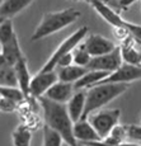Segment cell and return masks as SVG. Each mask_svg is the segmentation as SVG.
I'll use <instances>...</instances> for the list:
<instances>
[{
    "instance_id": "f1b7e54d",
    "label": "cell",
    "mask_w": 141,
    "mask_h": 146,
    "mask_svg": "<svg viewBox=\"0 0 141 146\" xmlns=\"http://www.w3.org/2000/svg\"><path fill=\"white\" fill-rule=\"evenodd\" d=\"M130 140L141 141V125H131L130 126Z\"/></svg>"
},
{
    "instance_id": "5bb4252c",
    "label": "cell",
    "mask_w": 141,
    "mask_h": 146,
    "mask_svg": "<svg viewBox=\"0 0 141 146\" xmlns=\"http://www.w3.org/2000/svg\"><path fill=\"white\" fill-rule=\"evenodd\" d=\"M85 104H86V92L84 89H79V92L72 94V97L70 98V100L66 103L67 111L71 117V119L74 121V123L76 121L81 119L85 111Z\"/></svg>"
},
{
    "instance_id": "9c48e42d",
    "label": "cell",
    "mask_w": 141,
    "mask_h": 146,
    "mask_svg": "<svg viewBox=\"0 0 141 146\" xmlns=\"http://www.w3.org/2000/svg\"><path fill=\"white\" fill-rule=\"evenodd\" d=\"M59 81V75L56 70L52 71H38L31 80L29 94L33 98H38L46 94V92Z\"/></svg>"
},
{
    "instance_id": "8fae6325",
    "label": "cell",
    "mask_w": 141,
    "mask_h": 146,
    "mask_svg": "<svg viewBox=\"0 0 141 146\" xmlns=\"http://www.w3.org/2000/svg\"><path fill=\"white\" fill-rule=\"evenodd\" d=\"M86 50L89 51V53L95 57V56H100V55H106V53L112 52L116 48V44L108 38L103 37L100 35H90L85 38L84 41Z\"/></svg>"
},
{
    "instance_id": "d6a6232c",
    "label": "cell",
    "mask_w": 141,
    "mask_h": 146,
    "mask_svg": "<svg viewBox=\"0 0 141 146\" xmlns=\"http://www.w3.org/2000/svg\"><path fill=\"white\" fill-rule=\"evenodd\" d=\"M75 1H89V0H75Z\"/></svg>"
},
{
    "instance_id": "1f68e13d",
    "label": "cell",
    "mask_w": 141,
    "mask_h": 146,
    "mask_svg": "<svg viewBox=\"0 0 141 146\" xmlns=\"http://www.w3.org/2000/svg\"><path fill=\"white\" fill-rule=\"evenodd\" d=\"M63 146H71V145H69L67 142H64V145H63Z\"/></svg>"
},
{
    "instance_id": "83f0119b",
    "label": "cell",
    "mask_w": 141,
    "mask_h": 146,
    "mask_svg": "<svg viewBox=\"0 0 141 146\" xmlns=\"http://www.w3.org/2000/svg\"><path fill=\"white\" fill-rule=\"evenodd\" d=\"M17 104H18L17 102L8 99L5 97H1V99H0V108H1L3 112H13L17 108Z\"/></svg>"
},
{
    "instance_id": "30bf717a",
    "label": "cell",
    "mask_w": 141,
    "mask_h": 146,
    "mask_svg": "<svg viewBox=\"0 0 141 146\" xmlns=\"http://www.w3.org/2000/svg\"><path fill=\"white\" fill-rule=\"evenodd\" d=\"M1 46V53H0V66H15L19 60L26 56L23 55L19 46L17 35L9 41L0 43Z\"/></svg>"
},
{
    "instance_id": "52a82bcc",
    "label": "cell",
    "mask_w": 141,
    "mask_h": 146,
    "mask_svg": "<svg viewBox=\"0 0 141 146\" xmlns=\"http://www.w3.org/2000/svg\"><path fill=\"white\" fill-rule=\"evenodd\" d=\"M123 64L122 55H121V47H116L112 52L106 55L92 57L89 65L86 66L88 70H102V71L112 72L117 70Z\"/></svg>"
},
{
    "instance_id": "7c38bea8",
    "label": "cell",
    "mask_w": 141,
    "mask_h": 146,
    "mask_svg": "<svg viewBox=\"0 0 141 146\" xmlns=\"http://www.w3.org/2000/svg\"><path fill=\"white\" fill-rule=\"evenodd\" d=\"M74 89L75 86L72 83H66V81L59 80L46 92L45 97L59 103H67L70 100V98L72 97V94H74L72 93Z\"/></svg>"
},
{
    "instance_id": "277c9868",
    "label": "cell",
    "mask_w": 141,
    "mask_h": 146,
    "mask_svg": "<svg viewBox=\"0 0 141 146\" xmlns=\"http://www.w3.org/2000/svg\"><path fill=\"white\" fill-rule=\"evenodd\" d=\"M89 3L94 8L95 12L99 14L107 23H109L112 27H126L130 31L131 36L135 38V41L141 44V26H137V24H134L131 22L122 19L121 14L114 12L112 8L104 4L102 0H89Z\"/></svg>"
},
{
    "instance_id": "d4e9b609",
    "label": "cell",
    "mask_w": 141,
    "mask_h": 146,
    "mask_svg": "<svg viewBox=\"0 0 141 146\" xmlns=\"http://www.w3.org/2000/svg\"><path fill=\"white\" fill-rule=\"evenodd\" d=\"M0 94H1V97L12 99L17 103L22 102V100H24V98H27L19 86H1L0 88Z\"/></svg>"
},
{
    "instance_id": "cb8c5ba5",
    "label": "cell",
    "mask_w": 141,
    "mask_h": 146,
    "mask_svg": "<svg viewBox=\"0 0 141 146\" xmlns=\"http://www.w3.org/2000/svg\"><path fill=\"white\" fill-rule=\"evenodd\" d=\"M64 139L57 131L52 130L49 126L43 127V142L42 146H63L64 145Z\"/></svg>"
},
{
    "instance_id": "9a60e30c",
    "label": "cell",
    "mask_w": 141,
    "mask_h": 146,
    "mask_svg": "<svg viewBox=\"0 0 141 146\" xmlns=\"http://www.w3.org/2000/svg\"><path fill=\"white\" fill-rule=\"evenodd\" d=\"M35 0H1L0 4V17L1 19H12L27 7H29Z\"/></svg>"
},
{
    "instance_id": "ffe728a7",
    "label": "cell",
    "mask_w": 141,
    "mask_h": 146,
    "mask_svg": "<svg viewBox=\"0 0 141 146\" xmlns=\"http://www.w3.org/2000/svg\"><path fill=\"white\" fill-rule=\"evenodd\" d=\"M130 139V126L125 125H120L112 130V132L109 133L108 137H106L104 140H102L103 142H106L107 145H117L121 142H126Z\"/></svg>"
},
{
    "instance_id": "5b68a950",
    "label": "cell",
    "mask_w": 141,
    "mask_h": 146,
    "mask_svg": "<svg viewBox=\"0 0 141 146\" xmlns=\"http://www.w3.org/2000/svg\"><path fill=\"white\" fill-rule=\"evenodd\" d=\"M88 32H89L88 27H81V28H79L76 32L72 33L71 36H69L66 40L61 42L60 46L56 48V51L52 53L51 57H50L49 60H47V62L41 67L39 71H52V70H56L59 60H60L63 56L72 52V50H74L79 43H81V41L86 38Z\"/></svg>"
},
{
    "instance_id": "d6986e66",
    "label": "cell",
    "mask_w": 141,
    "mask_h": 146,
    "mask_svg": "<svg viewBox=\"0 0 141 146\" xmlns=\"http://www.w3.org/2000/svg\"><path fill=\"white\" fill-rule=\"evenodd\" d=\"M15 71H17V76H18L19 81V88L23 90V93L26 94V97H29V86H31V78L29 71H28V66H27V58L23 57L22 60H19L15 64Z\"/></svg>"
},
{
    "instance_id": "e0dca14e",
    "label": "cell",
    "mask_w": 141,
    "mask_h": 146,
    "mask_svg": "<svg viewBox=\"0 0 141 146\" xmlns=\"http://www.w3.org/2000/svg\"><path fill=\"white\" fill-rule=\"evenodd\" d=\"M88 71V67L84 66H79V65H69V66H64V67H57V75H59V80L66 81V83H76V81L83 78L84 75Z\"/></svg>"
},
{
    "instance_id": "8992f818",
    "label": "cell",
    "mask_w": 141,
    "mask_h": 146,
    "mask_svg": "<svg viewBox=\"0 0 141 146\" xmlns=\"http://www.w3.org/2000/svg\"><path fill=\"white\" fill-rule=\"evenodd\" d=\"M120 117V109H99V111L93 112L88 117V119L95 128V131L99 133V136L102 137V140H104L118 125Z\"/></svg>"
},
{
    "instance_id": "4dcf8cb0",
    "label": "cell",
    "mask_w": 141,
    "mask_h": 146,
    "mask_svg": "<svg viewBox=\"0 0 141 146\" xmlns=\"http://www.w3.org/2000/svg\"><path fill=\"white\" fill-rule=\"evenodd\" d=\"M80 146H92V145H88V144H79Z\"/></svg>"
},
{
    "instance_id": "ba28073f",
    "label": "cell",
    "mask_w": 141,
    "mask_h": 146,
    "mask_svg": "<svg viewBox=\"0 0 141 146\" xmlns=\"http://www.w3.org/2000/svg\"><path fill=\"white\" fill-rule=\"evenodd\" d=\"M140 79H141V65H131V64L123 62L117 70L109 72L98 84H104V83H127L130 84L132 81L140 80Z\"/></svg>"
},
{
    "instance_id": "f546056e",
    "label": "cell",
    "mask_w": 141,
    "mask_h": 146,
    "mask_svg": "<svg viewBox=\"0 0 141 146\" xmlns=\"http://www.w3.org/2000/svg\"><path fill=\"white\" fill-rule=\"evenodd\" d=\"M74 64V57H72V52L67 53V55L63 56V57L59 60L57 62V67H64V66H69Z\"/></svg>"
},
{
    "instance_id": "836d02e7",
    "label": "cell",
    "mask_w": 141,
    "mask_h": 146,
    "mask_svg": "<svg viewBox=\"0 0 141 146\" xmlns=\"http://www.w3.org/2000/svg\"><path fill=\"white\" fill-rule=\"evenodd\" d=\"M140 125H141V114H140Z\"/></svg>"
},
{
    "instance_id": "ac0fdd59",
    "label": "cell",
    "mask_w": 141,
    "mask_h": 146,
    "mask_svg": "<svg viewBox=\"0 0 141 146\" xmlns=\"http://www.w3.org/2000/svg\"><path fill=\"white\" fill-rule=\"evenodd\" d=\"M109 72L102 71V70H88L86 74L83 78H80L76 83H74L75 89H85V88H92V86L97 85L99 81H102L104 78L108 75Z\"/></svg>"
},
{
    "instance_id": "7a4b0ae2",
    "label": "cell",
    "mask_w": 141,
    "mask_h": 146,
    "mask_svg": "<svg viewBox=\"0 0 141 146\" xmlns=\"http://www.w3.org/2000/svg\"><path fill=\"white\" fill-rule=\"evenodd\" d=\"M127 88V83H104L89 88V90L86 92L85 111L81 119H88V117L93 112L102 109L104 106L125 93Z\"/></svg>"
},
{
    "instance_id": "3957f363",
    "label": "cell",
    "mask_w": 141,
    "mask_h": 146,
    "mask_svg": "<svg viewBox=\"0 0 141 146\" xmlns=\"http://www.w3.org/2000/svg\"><path fill=\"white\" fill-rule=\"evenodd\" d=\"M80 17V12L74 8L60 10V12L46 13L42 18L41 23L36 28L35 33L32 35V41H39L45 37L53 35L64 28L69 27Z\"/></svg>"
},
{
    "instance_id": "4fadbf2b",
    "label": "cell",
    "mask_w": 141,
    "mask_h": 146,
    "mask_svg": "<svg viewBox=\"0 0 141 146\" xmlns=\"http://www.w3.org/2000/svg\"><path fill=\"white\" fill-rule=\"evenodd\" d=\"M74 136L78 142L102 141V137L95 131L89 119H79L74 123Z\"/></svg>"
},
{
    "instance_id": "44dd1931",
    "label": "cell",
    "mask_w": 141,
    "mask_h": 146,
    "mask_svg": "<svg viewBox=\"0 0 141 146\" xmlns=\"http://www.w3.org/2000/svg\"><path fill=\"white\" fill-rule=\"evenodd\" d=\"M14 146H31L32 142V132L26 125H18L12 133Z\"/></svg>"
},
{
    "instance_id": "603a6c76",
    "label": "cell",
    "mask_w": 141,
    "mask_h": 146,
    "mask_svg": "<svg viewBox=\"0 0 141 146\" xmlns=\"http://www.w3.org/2000/svg\"><path fill=\"white\" fill-rule=\"evenodd\" d=\"M72 57H74L75 65L86 67L89 65V62H90L93 56L89 53V51L86 50L85 44H84V42H83V43H79L78 46L72 50Z\"/></svg>"
},
{
    "instance_id": "7402d4cb",
    "label": "cell",
    "mask_w": 141,
    "mask_h": 146,
    "mask_svg": "<svg viewBox=\"0 0 141 146\" xmlns=\"http://www.w3.org/2000/svg\"><path fill=\"white\" fill-rule=\"evenodd\" d=\"M0 84L1 86H19L15 67L0 66Z\"/></svg>"
},
{
    "instance_id": "4316f807",
    "label": "cell",
    "mask_w": 141,
    "mask_h": 146,
    "mask_svg": "<svg viewBox=\"0 0 141 146\" xmlns=\"http://www.w3.org/2000/svg\"><path fill=\"white\" fill-rule=\"evenodd\" d=\"M104 4H107L109 8L117 12L118 14H121L122 12L128 10V8L134 4L136 0H102Z\"/></svg>"
},
{
    "instance_id": "2e32d148",
    "label": "cell",
    "mask_w": 141,
    "mask_h": 146,
    "mask_svg": "<svg viewBox=\"0 0 141 146\" xmlns=\"http://www.w3.org/2000/svg\"><path fill=\"white\" fill-rule=\"evenodd\" d=\"M135 38L130 36L127 40H125L121 44V55L125 64H131V65H141V52L137 51L135 47Z\"/></svg>"
},
{
    "instance_id": "6da1fadb",
    "label": "cell",
    "mask_w": 141,
    "mask_h": 146,
    "mask_svg": "<svg viewBox=\"0 0 141 146\" xmlns=\"http://www.w3.org/2000/svg\"><path fill=\"white\" fill-rule=\"evenodd\" d=\"M43 111L45 122L52 130L57 131L63 136L64 141L71 146H80L74 136V121L71 119L65 103H59L42 95L38 98Z\"/></svg>"
},
{
    "instance_id": "484cf974",
    "label": "cell",
    "mask_w": 141,
    "mask_h": 146,
    "mask_svg": "<svg viewBox=\"0 0 141 146\" xmlns=\"http://www.w3.org/2000/svg\"><path fill=\"white\" fill-rule=\"evenodd\" d=\"M14 36H15V31H14L12 19H1V24H0V43L9 41Z\"/></svg>"
}]
</instances>
